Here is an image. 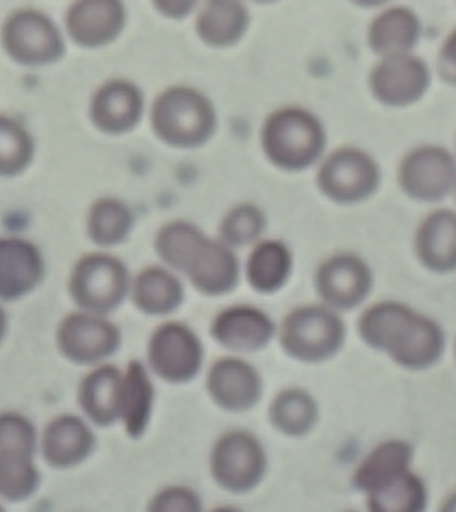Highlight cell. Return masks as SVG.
<instances>
[{
	"label": "cell",
	"mask_w": 456,
	"mask_h": 512,
	"mask_svg": "<svg viewBox=\"0 0 456 512\" xmlns=\"http://www.w3.org/2000/svg\"><path fill=\"white\" fill-rule=\"evenodd\" d=\"M2 44L24 66L54 63L64 54V40L54 20L36 10L12 12L2 27Z\"/></svg>",
	"instance_id": "11"
},
{
	"label": "cell",
	"mask_w": 456,
	"mask_h": 512,
	"mask_svg": "<svg viewBox=\"0 0 456 512\" xmlns=\"http://www.w3.org/2000/svg\"><path fill=\"white\" fill-rule=\"evenodd\" d=\"M124 4L115 0H86L72 4L66 14L68 35L82 47L114 42L126 24Z\"/></svg>",
	"instance_id": "19"
},
{
	"label": "cell",
	"mask_w": 456,
	"mask_h": 512,
	"mask_svg": "<svg viewBox=\"0 0 456 512\" xmlns=\"http://www.w3.org/2000/svg\"><path fill=\"white\" fill-rule=\"evenodd\" d=\"M456 191V190H455Z\"/></svg>",
	"instance_id": "43"
},
{
	"label": "cell",
	"mask_w": 456,
	"mask_h": 512,
	"mask_svg": "<svg viewBox=\"0 0 456 512\" xmlns=\"http://www.w3.org/2000/svg\"><path fill=\"white\" fill-rule=\"evenodd\" d=\"M6 328H7L6 312H4L3 308L0 307V342H2L4 334H6Z\"/></svg>",
	"instance_id": "39"
},
{
	"label": "cell",
	"mask_w": 456,
	"mask_h": 512,
	"mask_svg": "<svg viewBox=\"0 0 456 512\" xmlns=\"http://www.w3.org/2000/svg\"><path fill=\"white\" fill-rule=\"evenodd\" d=\"M60 352L75 364L106 363L122 346V332L107 316L72 312L56 332Z\"/></svg>",
	"instance_id": "13"
},
{
	"label": "cell",
	"mask_w": 456,
	"mask_h": 512,
	"mask_svg": "<svg viewBox=\"0 0 456 512\" xmlns=\"http://www.w3.org/2000/svg\"><path fill=\"white\" fill-rule=\"evenodd\" d=\"M0 512H6V511H4V508L2 507V504H0Z\"/></svg>",
	"instance_id": "41"
},
{
	"label": "cell",
	"mask_w": 456,
	"mask_h": 512,
	"mask_svg": "<svg viewBox=\"0 0 456 512\" xmlns=\"http://www.w3.org/2000/svg\"><path fill=\"white\" fill-rule=\"evenodd\" d=\"M250 26V14L239 2H208L198 12L196 34L207 46L226 48L240 42Z\"/></svg>",
	"instance_id": "30"
},
{
	"label": "cell",
	"mask_w": 456,
	"mask_h": 512,
	"mask_svg": "<svg viewBox=\"0 0 456 512\" xmlns=\"http://www.w3.org/2000/svg\"><path fill=\"white\" fill-rule=\"evenodd\" d=\"M260 143L267 159L276 167L302 171L322 158L326 131L306 108L282 107L264 122Z\"/></svg>",
	"instance_id": "3"
},
{
	"label": "cell",
	"mask_w": 456,
	"mask_h": 512,
	"mask_svg": "<svg viewBox=\"0 0 456 512\" xmlns=\"http://www.w3.org/2000/svg\"><path fill=\"white\" fill-rule=\"evenodd\" d=\"M96 436L86 420L75 415H60L44 428L43 458L55 468H71L90 458Z\"/></svg>",
	"instance_id": "21"
},
{
	"label": "cell",
	"mask_w": 456,
	"mask_h": 512,
	"mask_svg": "<svg viewBox=\"0 0 456 512\" xmlns=\"http://www.w3.org/2000/svg\"><path fill=\"white\" fill-rule=\"evenodd\" d=\"M216 123L214 104L194 87H168L152 103V131L171 147L202 146L214 135Z\"/></svg>",
	"instance_id": "4"
},
{
	"label": "cell",
	"mask_w": 456,
	"mask_h": 512,
	"mask_svg": "<svg viewBox=\"0 0 456 512\" xmlns=\"http://www.w3.org/2000/svg\"><path fill=\"white\" fill-rule=\"evenodd\" d=\"M266 228V216L258 206L242 203L224 215L219 227V240L232 250L255 246Z\"/></svg>",
	"instance_id": "33"
},
{
	"label": "cell",
	"mask_w": 456,
	"mask_h": 512,
	"mask_svg": "<svg viewBox=\"0 0 456 512\" xmlns=\"http://www.w3.org/2000/svg\"><path fill=\"white\" fill-rule=\"evenodd\" d=\"M154 247L163 266L186 276L200 294L214 298L238 286L240 262L235 250L210 238L196 224L186 220L164 224Z\"/></svg>",
	"instance_id": "2"
},
{
	"label": "cell",
	"mask_w": 456,
	"mask_h": 512,
	"mask_svg": "<svg viewBox=\"0 0 456 512\" xmlns=\"http://www.w3.org/2000/svg\"><path fill=\"white\" fill-rule=\"evenodd\" d=\"M144 100L138 86L126 79L102 84L92 96L90 116L98 130L119 135L138 126Z\"/></svg>",
	"instance_id": "18"
},
{
	"label": "cell",
	"mask_w": 456,
	"mask_h": 512,
	"mask_svg": "<svg viewBox=\"0 0 456 512\" xmlns=\"http://www.w3.org/2000/svg\"><path fill=\"white\" fill-rule=\"evenodd\" d=\"M368 512H426L428 490L410 470L366 495Z\"/></svg>",
	"instance_id": "31"
},
{
	"label": "cell",
	"mask_w": 456,
	"mask_h": 512,
	"mask_svg": "<svg viewBox=\"0 0 456 512\" xmlns=\"http://www.w3.org/2000/svg\"><path fill=\"white\" fill-rule=\"evenodd\" d=\"M154 7L163 16L171 19H182L190 15L198 3L187 2V0H171V2H155Z\"/></svg>",
	"instance_id": "37"
},
{
	"label": "cell",
	"mask_w": 456,
	"mask_h": 512,
	"mask_svg": "<svg viewBox=\"0 0 456 512\" xmlns=\"http://www.w3.org/2000/svg\"><path fill=\"white\" fill-rule=\"evenodd\" d=\"M206 392L220 410L243 414L258 406L262 400V372L242 356H222L208 367Z\"/></svg>",
	"instance_id": "15"
},
{
	"label": "cell",
	"mask_w": 456,
	"mask_h": 512,
	"mask_svg": "<svg viewBox=\"0 0 456 512\" xmlns=\"http://www.w3.org/2000/svg\"><path fill=\"white\" fill-rule=\"evenodd\" d=\"M359 338L398 366L423 371L446 350V334L435 320L394 300L372 304L358 320Z\"/></svg>",
	"instance_id": "1"
},
{
	"label": "cell",
	"mask_w": 456,
	"mask_h": 512,
	"mask_svg": "<svg viewBox=\"0 0 456 512\" xmlns=\"http://www.w3.org/2000/svg\"><path fill=\"white\" fill-rule=\"evenodd\" d=\"M382 171L368 152L355 147L332 151L320 163L316 183L332 202L355 204L374 195L380 186Z\"/></svg>",
	"instance_id": "10"
},
{
	"label": "cell",
	"mask_w": 456,
	"mask_h": 512,
	"mask_svg": "<svg viewBox=\"0 0 456 512\" xmlns=\"http://www.w3.org/2000/svg\"><path fill=\"white\" fill-rule=\"evenodd\" d=\"M374 274L366 260L351 252H340L320 264L315 288L322 304L339 314L358 308L370 296Z\"/></svg>",
	"instance_id": "14"
},
{
	"label": "cell",
	"mask_w": 456,
	"mask_h": 512,
	"mask_svg": "<svg viewBox=\"0 0 456 512\" xmlns=\"http://www.w3.org/2000/svg\"><path fill=\"white\" fill-rule=\"evenodd\" d=\"M154 375L147 364L131 360L122 372L119 395V423L128 438L139 440L147 434L155 411Z\"/></svg>",
	"instance_id": "20"
},
{
	"label": "cell",
	"mask_w": 456,
	"mask_h": 512,
	"mask_svg": "<svg viewBox=\"0 0 456 512\" xmlns=\"http://www.w3.org/2000/svg\"><path fill=\"white\" fill-rule=\"evenodd\" d=\"M146 512H204L202 498L194 488L171 484L152 496Z\"/></svg>",
	"instance_id": "35"
},
{
	"label": "cell",
	"mask_w": 456,
	"mask_h": 512,
	"mask_svg": "<svg viewBox=\"0 0 456 512\" xmlns=\"http://www.w3.org/2000/svg\"><path fill=\"white\" fill-rule=\"evenodd\" d=\"M122 372L114 364L103 363L88 372L80 383L78 400L88 420L99 427L119 423V395Z\"/></svg>",
	"instance_id": "27"
},
{
	"label": "cell",
	"mask_w": 456,
	"mask_h": 512,
	"mask_svg": "<svg viewBox=\"0 0 456 512\" xmlns=\"http://www.w3.org/2000/svg\"><path fill=\"white\" fill-rule=\"evenodd\" d=\"M208 468L216 486L234 495L256 490L266 478L268 454L254 432L234 428L212 444Z\"/></svg>",
	"instance_id": "6"
},
{
	"label": "cell",
	"mask_w": 456,
	"mask_h": 512,
	"mask_svg": "<svg viewBox=\"0 0 456 512\" xmlns=\"http://www.w3.org/2000/svg\"><path fill=\"white\" fill-rule=\"evenodd\" d=\"M35 451L34 424L14 412L0 414V496L8 502H23L38 490Z\"/></svg>",
	"instance_id": "9"
},
{
	"label": "cell",
	"mask_w": 456,
	"mask_h": 512,
	"mask_svg": "<svg viewBox=\"0 0 456 512\" xmlns=\"http://www.w3.org/2000/svg\"><path fill=\"white\" fill-rule=\"evenodd\" d=\"M210 335L216 344L234 355L255 354L270 346L278 336V326L262 308L234 304L212 318Z\"/></svg>",
	"instance_id": "16"
},
{
	"label": "cell",
	"mask_w": 456,
	"mask_h": 512,
	"mask_svg": "<svg viewBox=\"0 0 456 512\" xmlns=\"http://www.w3.org/2000/svg\"><path fill=\"white\" fill-rule=\"evenodd\" d=\"M436 68L444 83L456 86V28L440 47Z\"/></svg>",
	"instance_id": "36"
},
{
	"label": "cell",
	"mask_w": 456,
	"mask_h": 512,
	"mask_svg": "<svg viewBox=\"0 0 456 512\" xmlns=\"http://www.w3.org/2000/svg\"><path fill=\"white\" fill-rule=\"evenodd\" d=\"M414 447L406 440L390 439L378 444L364 456L352 475L355 490L367 495L384 483L411 470Z\"/></svg>",
	"instance_id": "28"
},
{
	"label": "cell",
	"mask_w": 456,
	"mask_h": 512,
	"mask_svg": "<svg viewBox=\"0 0 456 512\" xmlns=\"http://www.w3.org/2000/svg\"><path fill=\"white\" fill-rule=\"evenodd\" d=\"M34 156V140L23 126L0 115V176H14L26 170Z\"/></svg>",
	"instance_id": "34"
},
{
	"label": "cell",
	"mask_w": 456,
	"mask_h": 512,
	"mask_svg": "<svg viewBox=\"0 0 456 512\" xmlns=\"http://www.w3.org/2000/svg\"><path fill=\"white\" fill-rule=\"evenodd\" d=\"M422 35L418 15L407 7L387 8L371 20L367 42L380 58L412 54Z\"/></svg>",
	"instance_id": "24"
},
{
	"label": "cell",
	"mask_w": 456,
	"mask_h": 512,
	"mask_svg": "<svg viewBox=\"0 0 456 512\" xmlns=\"http://www.w3.org/2000/svg\"><path fill=\"white\" fill-rule=\"evenodd\" d=\"M132 226H134V215L131 208L122 200L98 199L88 211V236L98 246H118L128 238Z\"/></svg>",
	"instance_id": "32"
},
{
	"label": "cell",
	"mask_w": 456,
	"mask_h": 512,
	"mask_svg": "<svg viewBox=\"0 0 456 512\" xmlns=\"http://www.w3.org/2000/svg\"><path fill=\"white\" fill-rule=\"evenodd\" d=\"M130 298L147 316L174 314L184 302L182 280L170 268L148 266L132 278Z\"/></svg>",
	"instance_id": "25"
},
{
	"label": "cell",
	"mask_w": 456,
	"mask_h": 512,
	"mask_svg": "<svg viewBox=\"0 0 456 512\" xmlns=\"http://www.w3.org/2000/svg\"><path fill=\"white\" fill-rule=\"evenodd\" d=\"M131 282L130 272L122 260L94 252L76 262L68 286L80 311L107 316L130 296Z\"/></svg>",
	"instance_id": "7"
},
{
	"label": "cell",
	"mask_w": 456,
	"mask_h": 512,
	"mask_svg": "<svg viewBox=\"0 0 456 512\" xmlns=\"http://www.w3.org/2000/svg\"><path fill=\"white\" fill-rule=\"evenodd\" d=\"M455 358H456V343H455Z\"/></svg>",
	"instance_id": "42"
},
{
	"label": "cell",
	"mask_w": 456,
	"mask_h": 512,
	"mask_svg": "<svg viewBox=\"0 0 456 512\" xmlns=\"http://www.w3.org/2000/svg\"><path fill=\"white\" fill-rule=\"evenodd\" d=\"M210 512H242L238 510V508L231 507V506H220L214 508V510H211Z\"/></svg>",
	"instance_id": "40"
},
{
	"label": "cell",
	"mask_w": 456,
	"mask_h": 512,
	"mask_svg": "<svg viewBox=\"0 0 456 512\" xmlns=\"http://www.w3.org/2000/svg\"><path fill=\"white\" fill-rule=\"evenodd\" d=\"M39 248L19 238L0 239V299L16 300L34 290L43 278Z\"/></svg>",
	"instance_id": "23"
},
{
	"label": "cell",
	"mask_w": 456,
	"mask_h": 512,
	"mask_svg": "<svg viewBox=\"0 0 456 512\" xmlns=\"http://www.w3.org/2000/svg\"><path fill=\"white\" fill-rule=\"evenodd\" d=\"M279 346L288 358L303 364L330 362L343 350L346 323L324 304H304L284 316L278 328Z\"/></svg>",
	"instance_id": "5"
},
{
	"label": "cell",
	"mask_w": 456,
	"mask_h": 512,
	"mask_svg": "<svg viewBox=\"0 0 456 512\" xmlns=\"http://www.w3.org/2000/svg\"><path fill=\"white\" fill-rule=\"evenodd\" d=\"M146 356L148 370L155 378L183 386L202 372L206 350L194 328L180 320H168L152 330Z\"/></svg>",
	"instance_id": "8"
},
{
	"label": "cell",
	"mask_w": 456,
	"mask_h": 512,
	"mask_svg": "<svg viewBox=\"0 0 456 512\" xmlns=\"http://www.w3.org/2000/svg\"><path fill=\"white\" fill-rule=\"evenodd\" d=\"M415 255L420 264L435 274L456 271V212L440 208L419 224Z\"/></svg>",
	"instance_id": "22"
},
{
	"label": "cell",
	"mask_w": 456,
	"mask_h": 512,
	"mask_svg": "<svg viewBox=\"0 0 456 512\" xmlns=\"http://www.w3.org/2000/svg\"><path fill=\"white\" fill-rule=\"evenodd\" d=\"M430 84V68L414 54L380 60L368 78L372 96L387 107H408L419 102Z\"/></svg>",
	"instance_id": "17"
},
{
	"label": "cell",
	"mask_w": 456,
	"mask_h": 512,
	"mask_svg": "<svg viewBox=\"0 0 456 512\" xmlns=\"http://www.w3.org/2000/svg\"><path fill=\"white\" fill-rule=\"evenodd\" d=\"M320 407L306 388L290 386L276 392L267 408V420L278 434L302 439L318 426Z\"/></svg>",
	"instance_id": "26"
},
{
	"label": "cell",
	"mask_w": 456,
	"mask_h": 512,
	"mask_svg": "<svg viewBox=\"0 0 456 512\" xmlns=\"http://www.w3.org/2000/svg\"><path fill=\"white\" fill-rule=\"evenodd\" d=\"M398 182L416 202H440L456 190V158L443 147H416L400 162Z\"/></svg>",
	"instance_id": "12"
},
{
	"label": "cell",
	"mask_w": 456,
	"mask_h": 512,
	"mask_svg": "<svg viewBox=\"0 0 456 512\" xmlns=\"http://www.w3.org/2000/svg\"><path fill=\"white\" fill-rule=\"evenodd\" d=\"M294 268L290 247L276 239L260 240L252 246L246 262V278L258 294L270 295L282 290Z\"/></svg>",
	"instance_id": "29"
},
{
	"label": "cell",
	"mask_w": 456,
	"mask_h": 512,
	"mask_svg": "<svg viewBox=\"0 0 456 512\" xmlns=\"http://www.w3.org/2000/svg\"><path fill=\"white\" fill-rule=\"evenodd\" d=\"M439 512H456V491L447 496V499L440 506Z\"/></svg>",
	"instance_id": "38"
}]
</instances>
